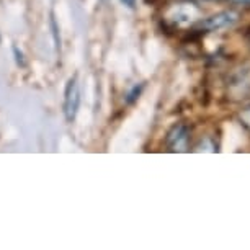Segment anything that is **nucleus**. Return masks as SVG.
Here are the masks:
<instances>
[{
	"label": "nucleus",
	"instance_id": "nucleus-1",
	"mask_svg": "<svg viewBox=\"0 0 250 250\" xmlns=\"http://www.w3.org/2000/svg\"><path fill=\"white\" fill-rule=\"evenodd\" d=\"M167 17H168V20L173 21L175 25L187 26L198 20L200 12H198V8L195 5H191V3H180V5L172 7L170 10H168Z\"/></svg>",
	"mask_w": 250,
	"mask_h": 250
},
{
	"label": "nucleus",
	"instance_id": "nucleus-2",
	"mask_svg": "<svg viewBox=\"0 0 250 250\" xmlns=\"http://www.w3.org/2000/svg\"><path fill=\"white\" fill-rule=\"evenodd\" d=\"M64 115L65 120L72 121L79 110V103H80V93H79V85H77V77H72L67 82L64 93Z\"/></svg>",
	"mask_w": 250,
	"mask_h": 250
},
{
	"label": "nucleus",
	"instance_id": "nucleus-3",
	"mask_svg": "<svg viewBox=\"0 0 250 250\" xmlns=\"http://www.w3.org/2000/svg\"><path fill=\"white\" fill-rule=\"evenodd\" d=\"M235 21H237V13L226 10L200 21V28L208 31H219V30H226V28H230Z\"/></svg>",
	"mask_w": 250,
	"mask_h": 250
},
{
	"label": "nucleus",
	"instance_id": "nucleus-4",
	"mask_svg": "<svg viewBox=\"0 0 250 250\" xmlns=\"http://www.w3.org/2000/svg\"><path fill=\"white\" fill-rule=\"evenodd\" d=\"M188 128L185 126L178 125L175 126L170 133H168V138H167V144L170 150L173 152H185L188 149Z\"/></svg>",
	"mask_w": 250,
	"mask_h": 250
},
{
	"label": "nucleus",
	"instance_id": "nucleus-5",
	"mask_svg": "<svg viewBox=\"0 0 250 250\" xmlns=\"http://www.w3.org/2000/svg\"><path fill=\"white\" fill-rule=\"evenodd\" d=\"M51 28H53V36H54V43H56V48H61V38H59V28H58V23H56V18H54V13H51Z\"/></svg>",
	"mask_w": 250,
	"mask_h": 250
},
{
	"label": "nucleus",
	"instance_id": "nucleus-6",
	"mask_svg": "<svg viewBox=\"0 0 250 250\" xmlns=\"http://www.w3.org/2000/svg\"><path fill=\"white\" fill-rule=\"evenodd\" d=\"M143 83H139V87L138 85H134V88H133V90H131L129 93H128V98H126V102H128V103H133L134 100H136V98H138L139 97V93H141V90H143Z\"/></svg>",
	"mask_w": 250,
	"mask_h": 250
},
{
	"label": "nucleus",
	"instance_id": "nucleus-7",
	"mask_svg": "<svg viewBox=\"0 0 250 250\" xmlns=\"http://www.w3.org/2000/svg\"><path fill=\"white\" fill-rule=\"evenodd\" d=\"M13 53H15V56H17V62L18 64H20V65L25 64V61H23V54L18 51V48H13Z\"/></svg>",
	"mask_w": 250,
	"mask_h": 250
},
{
	"label": "nucleus",
	"instance_id": "nucleus-8",
	"mask_svg": "<svg viewBox=\"0 0 250 250\" xmlns=\"http://www.w3.org/2000/svg\"><path fill=\"white\" fill-rule=\"evenodd\" d=\"M242 120L250 126V106L247 108V110H244V111H242Z\"/></svg>",
	"mask_w": 250,
	"mask_h": 250
},
{
	"label": "nucleus",
	"instance_id": "nucleus-9",
	"mask_svg": "<svg viewBox=\"0 0 250 250\" xmlns=\"http://www.w3.org/2000/svg\"><path fill=\"white\" fill-rule=\"evenodd\" d=\"M121 3H125L128 8H134L136 7V0H121Z\"/></svg>",
	"mask_w": 250,
	"mask_h": 250
},
{
	"label": "nucleus",
	"instance_id": "nucleus-10",
	"mask_svg": "<svg viewBox=\"0 0 250 250\" xmlns=\"http://www.w3.org/2000/svg\"><path fill=\"white\" fill-rule=\"evenodd\" d=\"M234 2H239V3H250V0H234Z\"/></svg>",
	"mask_w": 250,
	"mask_h": 250
}]
</instances>
